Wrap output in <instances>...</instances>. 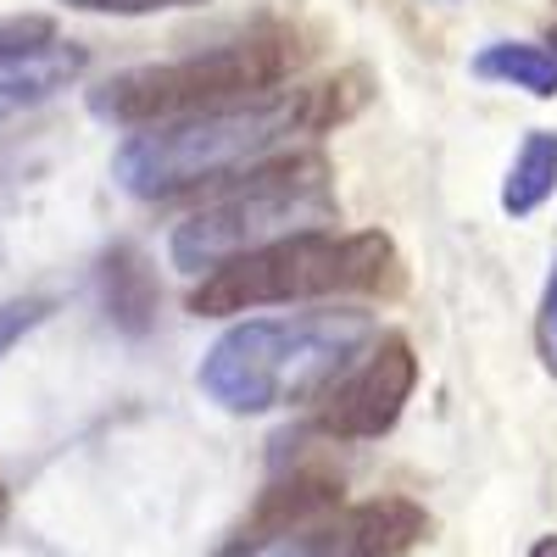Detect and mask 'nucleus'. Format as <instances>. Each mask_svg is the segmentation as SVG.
<instances>
[{
	"label": "nucleus",
	"mask_w": 557,
	"mask_h": 557,
	"mask_svg": "<svg viewBox=\"0 0 557 557\" xmlns=\"http://www.w3.org/2000/svg\"><path fill=\"white\" fill-rule=\"evenodd\" d=\"M362 101H368V78L341 73L312 89H296V96L273 89V96H257L240 107L151 123V134H134L117 151V178L139 201H173L184 190H201V184L257 168L290 134H323V128L346 123Z\"/></svg>",
	"instance_id": "1"
},
{
	"label": "nucleus",
	"mask_w": 557,
	"mask_h": 557,
	"mask_svg": "<svg viewBox=\"0 0 557 557\" xmlns=\"http://www.w3.org/2000/svg\"><path fill=\"white\" fill-rule=\"evenodd\" d=\"M391 296L401 290V257L391 246V235L362 228V235H335V228H301V235L268 240L257 251H240L218 262L196 296L190 312L201 318H223V312H251V307H273V301H312V296Z\"/></svg>",
	"instance_id": "2"
},
{
	"label": "nucleus",
	"mask_w": 557,
	"mask_h": 557,
	"mask_svg": "<svg viewBox=\"0 0 557 557\" xmlns=\"http://www.w3.org/2000/svg\"><path fill=\"white\" fill-rule=\"evenodd\" d=\"M362 341H368L362 312L246 318L207 351L201 391L223 412H273L323 391Z\"/></svg>",
	"instance_id": "3"
},
{
	"label": "nucleus",
	"mask_w": 557,
	"mask_h": 557,
	"mask_svg": "<svg viewBox=\"0 0 557 557\" xmlns=\"http://www.w3.org/2000/svg\"><path fill=\"white\" fill-rule=\"evenodd\" d=\"M335 212H341V201H335L330 162L318 151H296V157L257 162V168L235 173L228 190H218L201 212H190L173 228L168 251L184 273H212L218 262L240 257V251L335 223Z\"/></svg>",
	"instance_id": "4"
},
{
	"label": "nucleus",
	"mask_w": 557,
	"mask_h": 557,
	"mask_svg": "<svg viewBox=\"0 0 557 557\" xmlns=\"http://www.w3.org/2000/svg\"><path fill=\"white\" fill-rule=\"evenodd\" d=\"M296 67H301L296 34L268 28V34L218 45V51L184 57V62L117 73L89 96V107H96V117H112L123 128L173 123V117H196V112H218V107H240V101L273 96Z\"/></svg>",
	"instance_id": "5"
},
{
	"label": "nucleus",
	"mask_w": 557,
	"mask_h": 557,
	"mask_svg": "<svg viewBox=\"0 0 557 557\" xmlns=\"http://www.w3.org/2000/svg\"><path fill=\"white\" fill-rule=\"evenodd\" d=\"M412 385H418V357H412L407 335H385L341 385L323 391L312 430L330 441H380L396 430Z\"/></svg>",
	"instance_id": "6"
},
{
	"label": "nucleus",
	"mask_w": 557,
	"mask_h": 557,
	"mask_svg": "<svg viewBox=\"0 0 557 557\" xmlns=\"http://www.w3.org/2000/svg\"><path fill=\"white\" fill-rule=\"evenodd\" d=\"M84 73V51L51 17H0V123L34 112Z\"/></svg>",
	"instance_id": "7"
},
{
	"label": "nucleus",
	"mask_w": 557,
	"mask_h": 557,
	"mask_svg": "<svg viewBox=\"0 0 557 557\" xmlns=\"http://www.w3.org/2000/svg\"><path fill=\"white\" fill-rule=\"evenodd\" d=\"M430 535V513L407 496H380L346 507L330 524H307V535L278 557H401Z\"/></svg>",
	"instance_id": "8"
},
{
	"label": "nucleus",
	"mask_w": 557,
	"mask_h": 557,
	"mask_svg": "<svg viewBox=\"0 0 557 557\" xmlns=\"http://www.w3.org/2000/svg\"><path fill=\"white\" fill-rule=\"evenodd\" d=\"M341 502V480L330 474H290V480H278L257 496V507L240 519V530L223 541L218 557H251L262 552L268 541H285V535H301L307 524H318L330 507Z\"/></svg>",
	"instance_id": "9"
},
{
	"label": "nucleus",
	"mask_w": 557,
	"mask_h": 557,
	"mask_svg": "<svg viewBox=\"0 0 557 557\" xmlns=\"http://www.w3.org/2000/svg\"><path fill=\"white\" fill-rule=\"evenodd\" d=\"M101 296H107V312L117 330L128 335H146L151 323H157V278L146 268V257H139L134 246H112L101 257Z\"/></svg>",
	"instance_id": "10"
},
{
	"label": "nucleus",
	"mask_w": 557,
	"mask_h": 557,
	"mask_svg": "<svg viewBox=\"0 0 557 557\" xmlns=\"http://www.w3.org/2000/svg\"><path fill=\"white\" fill-rule=\"evenodd\" d=\"M557 190V128H535L524 134V146L507 168V184H502V212L507 218H530L552 201Z\"/></svg>",
	"instance_id": "11"
},
{
	"label": "nucleus",
	"mask_w": 557,
	"mask_h": 557,
	"mask_svg": "<svg viewBox=\"0 0 557 557\" xmlns=\"http://www.w3.org/2000/svg\"><path fill=\"white\" fill-rule=\"evenodd\" d=\"M474 73L491 78V84H513L535 101H552L557 96V51L552 45H485L474 57Z\"/></svg>",
	"instance_id": "12"
},
{
	"label": "nucleus",
	"mask_w": 557,
	"mask_h": 557,
	"mask_svg": "<svg viewBox=\"0 0 557 557\" xmlns=\"http://www.w3.org/2000/svg\"><path fill=\"white\" fill-rule=\"evenodd\" d=\"M45 312H51V301H45V296H23V301L0 307V357H7V351L34 330V323H45Z\"/></svg>",
	"instance_id": "13"
},
{
	"label": "nucleus",
	"mask_w": 557,
	"mask_h": 557,
	"mask_svg": "<svg viewBox=\"0 0 557 557\" xmlns=\"http://www.w3.org/2000/svg\"><path fill=\"white\" fill-rule=\"evenodd\" d=\"M73 12H112V17H146V12H184L201 0H67Z\"/></svg>",
	"instance_id": "14"
},
{
	"label": "nucleus",
	"mask_w": 557,
	"mask_h": 557,
	"mask_svg": "<svg viewBox=\"0 0 557 557\" xmlns=\"http://www.w3.org/2000/svg\"><path fill=\"white\" fill-rule=\"evenodd\" d=\"M535 346H541V362L546 374L557 380V268L546 278V296H541V318H535Z\"/></svg>",
	"instance_id": "15"
},
{
	"label": "nucleus",
	"mask_w": 557,
	"mask_h": 557,
	"mask_svg": "<svg viewBox=\"0 0 557 557\" xmlns=\"http://www.w3.org/2000/svg\"><path fill=\"white\" fill-rule=\"evenodd\" d=\"M530 557H557V535H546V541H535V552Z\"/></svg>",
	"instance_id": "16"
},
{
	"label": "nucleus",
	"mask_w": 557,
	"mask_h": 557,
	"mask_svg": "<svg viewBox=\"0 0 557 557\" xmlns=\"http://www.w3.org/2000/svg\"><path fill=\"white\" fill-rule=\"evenodd\" d=\"M0 524H7V485H0Z\"/></svg>",
	"instance_id": "17"
},
{
	"label": "nucleus",
	"mask_w": 557,
	"mask_h": 557,
	"mask_svg": "<svg viewBox=\"0 0 557 557\" xmlns=\"http://www.w3.org/2000/svg\"><path fill=\"white\" fill-rule=\"evenodd\" d=\"M546 45H557V28H552V39H546Z\"/></svg>",
	"instance_id": "18"
}]
</instances>
